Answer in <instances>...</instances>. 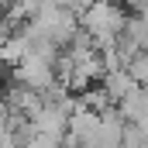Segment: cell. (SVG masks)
Listing matches in <instances>:
<instances>
[{
    "instance_id": "cell-1",
    "label": "cell",
    "mask_w": 148,
    "mask_h": 148,
    "mask_svg": "<svg viewBox=\"0 0 148 148\" xmlns=\"http://www.w3.org/2000/svg\"><path fill=\"white\" fill-rule=\"evenodd\" d=\"M24 35L35 38V41H45L52 48H62L79 35V14L69 10V7H59V3H41L28 17Z\"/></svg>"
},
{
    "instance_id": "cell-3",
    "label": "cell",
    "mask_w": 148,
    "mask_h": 148,
    "mask_svg": "<svg viewBox=\"0 0 148 148\" xmlns=\"http://www.w3.org/2000/svg\"><path fill=\"white\" fill-rule=\"evenodd\" d=\"M117 107H121L124 124H141V121H148V86H134Z\"/></svg>"
},
{
    "instance_id": "cell-5",
    "label": "cell",
    "mask_w": 148,
    "mask_h": 148,
    "mask_svg": "<svg viewBox=\"0 0 148 148\" xmlns=\"http://www.w3.org/2000/svg\"><path fill=\"white\" fill-rule=\"evenodd\" d=\"M124 69L131 73V79H134L138 86H148V55H131V59L124 62Z\"/></svg>"
},
{
    "instance_id": "cell-2",
    "label": "cell",
    "mask_w": 148,
    "mask_h": 148,
    "mask_svg": "<svg viewBox=\"0 0 148 148\" xmlns=\"http://www.w3.org/2000/svg\"><path fill=\"white\" fill-rule=\"evenodd\" d=\"M79 24H83V35L90 38L97 48H107V45L121 41L124 28H127V17H124V10L114 0H93L79 14Z\"/></svg>"
},
{
    "instance_id": "cell-4",
    "label": "cell",
    "mask_w": 148,
    "mask_h": 148,
    "mask_svg": "<svg viewBox=\"0 0 148 148\" xmlns=\"http://www.w3.org/2000/svg\"><path fill=\"white\" fill-rule=\"evenodd\" d=\"M134 86H138V83L131 79L127 69H110V73L103 76V93H107V100H114V103H121Z\"/></svg>"
}]
</instances>
